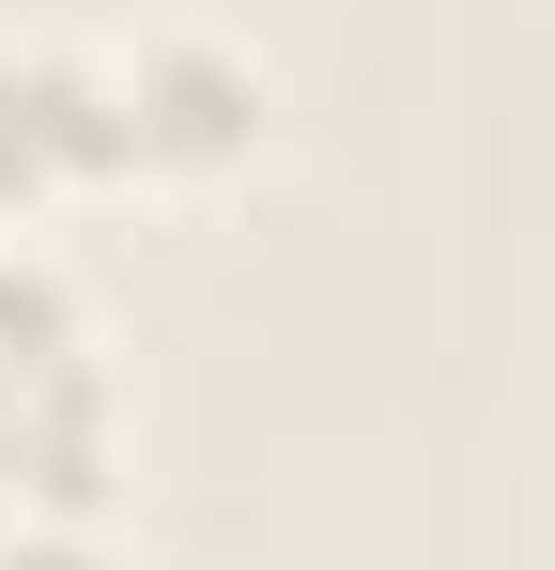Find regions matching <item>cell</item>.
I'll return each instance as SVG.
<instances>
[{"label":"cell","instance_id":"cell-1","mask_svg":"<svg viewBox=\"0 0 555 570\" xmlns=\"http://www.w3.org/2000/svg\"><path fill=\"white\" fill-rule=\"evenodd\" d=\"M108 463H124V371L93 293L0 232V509L16 524H108Z\"/></svg>","mask_w":555,"mask_h":570},{"label":"cell","instance_id":"cell-2","mask_svg":"<svg viewBox=\"0 0 555 570\" xmlns=\"http://www.w3.org/2000/svg\"><path fill=\"white\" fill-rule=\"evenodd\" d=\"M108 186H139L124 78L62 31H0V232L62 216V200H108Z\"/></svg>","mask_w":555,"mask_h":570},{"label":"cell","instance_id":"cell-3","mask_svg":"<svg viewBox=\"0 0 555 570\" xmlns=\"http://www.w3.org/2000/svg\"><path fill=\"white\" fill-rule=\"evenodd\" d=\"M108 78H124L139 186H232L263 155V62L232 31H139V62H108Z\"/></svg>","mask_w":555,"mask_h":570},{"label":"cell","instance_id":"cell-4","mask_svg":"<svg viewBox=\"0 0 555 570\" xmlns=\"http://www.w3.org/2000/svg\"><path fill=\"white\" fill-rule=\"evenodd\" d=\"M0 570H108V524H16Z\"/></svg>","mask_w":555,"mask_h":570}]
</instances>
